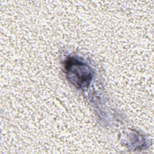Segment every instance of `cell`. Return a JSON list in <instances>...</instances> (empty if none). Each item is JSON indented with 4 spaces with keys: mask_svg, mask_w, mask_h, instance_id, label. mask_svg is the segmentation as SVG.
Listing matches in <instances>:
<instances>
[{
    "mask_svg": "<svg viewBox=\"0 0 154 154\" xmlns=\"http://www.w3.org/2000/svg\"><path fill=\"white\" fill-rule=\"evenodd\" d=\"M65 69L67 73H72L69 76L72 79V82L76 84L77 87L86 86L91 79V73L88 68L82 63L74 58H69L65 62Z\"/></svg>",
    "mask_w": 154,
    "mask_h": 154,
    "instance_id": "cell-1",
    "label": "cell"
}]
</instances>
